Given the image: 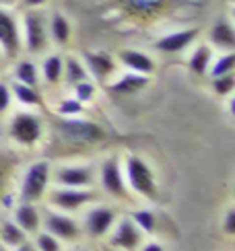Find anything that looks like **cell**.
I'll use <instances>...</instances> for the list:
<instances>
[{
  "label": "cell",
  "instance_id": "cell-1",
  "mask_svg": "<svg viewBox=\"0 0 235 251\" xmlns=\"http://www.w3.org/2000/svg\"><path fill=\"white\" fill-rule=\"evenodd\" d=\"M58 134L64 142L72 146H95L108 136L99 124L77 118H62L58 122Z\"/></svg>",
  "mask_w": 235,
  "mask_h": 251
},
{
  "label": "cell",
  "instance_id": "cell-2",
  "mask_svg": "<svg viewBox=\"0 0 235 251\" xmlns=\"http://www.w3.org/2000/svg\"><path fill=\"white\" fill-rule=\"evenodd\" d=\"M126 185L132 192L141 194L148 200H155L159 190H157V177L153 169L148 167L141 156H128L126 159Z\"/></svg>",
  "mask_w": 235,
  "mask_h": 251
},
{
  "label": "cell",
  "instance_id": "cell-3",
  "mask_svg": "<svg viewBox=\"0 0 235 251\" xmlns=\"http://www.w3.org/2000/svg\"><path fill=\"white\" fill-rule=\"evenodd\" d=\"M50 183V165L48 161L33 163L27 169L23 177V185H21V202L35 204L44 198Z\"/></svg>",
  "mask_w": 235,
  "mask_h": 251
},
{
  "label": "cell",
  "instance_id": "cell-4",
  "mask_svg": "<svg viewBox=\"0 0 235 251\" xmlns=\"http://www.w3.org/2000/svg\"><path fill=\"white\" fill-rule=\"evenodd\" d=\"M8 132H10V138L17 144L33 146L41 140V136H44V124H41V120L37 116H33V113L21 111L10 120Z\"/></svg>",
  "mask_w": 235,
  "mask_h": 251
},
{
  "label": "cell",
  "instance_id": "cell-5",
  "mask_svg": "<svg viewBox=\"0 0 235 251\" xmlns=\"http://www.w3.org/2000/svg\"><path fill=\"white\" fill-rule=\"evenodd\" d=\"M25 44L31 54H41L48 46V27L44 15L27 13L25 15Z\"/></svg>",
  "mask_w": 235,
  "mask_h": 251
},
{
  "label": "cell",
  "instance_id": "cell-6",
  "mask_svg": "<svg viewBox=\"0 0 235 251\" xmlns=\"http://www.w3.org/2000/svg\"><path fill=\"white\" fill-rule=\"evenodd\" d=\"M143 241V231L134 225L132 218H124L116 225L112 239H110V245L114 249H120V251H134Z\"/></svg>",
  "mask_w": 235,
  "mask_h": 251
},
{
  "label": "cell",
  "instance_id": "cell-7",
  "mask_svg": "<svg viewBox=\"0 0 235 251\" xmlns=\"http://www.w3.org/2000/svg\"><path fill=\"white\" fill-rule=\"evenodd\" d=\"M101 185L103 190L116 198H128V185L124 179V173L120 169V163L116 159H108L101 167Z\"/></svg>",
  "mask_w": 235,
  "mask_h": 251
},
{
  "label": "cell",
  "instance_id": "cell-8",
  "mask_svg": "<svg viewBox=\"0 0 235 251\" xmlns=\"http://www.w3.org/2000/svg\"><path fill=\"white\" fill-rule=\"evenodd\" d=\"M0 46L6 51V56H17L21 50V33L15 17L0 8Z\"/></svg>",
  "mask_w": 235,
  "mask_h": 251
},
{
  "label": "cell",
  "instance_id": "cell-9",
  "mask_svg": "<svg viewBox=\"0 0 235 251\" xmlns=\"http://www.w3.org/2000/svg\"><path fill=\"white\" fill-rule=\"evenodd\" d=\"M116 225V214L108 206H97L85 216V228L91 237H105Z\"/></svg>",
  "mask_w": 235,
  "mask_h": 251
},
{
  "label": "cell",
  "instance_id": "cell-10",
  "mask_svg": "<svg viewBox=\"0 0 235 251\" xmlns=\"http://www.w3.org/2000/svg\"><path fill=\"white\" fill-rule=\"evenodd\" d=\"M93 200V194L85 187H62L52 194V204L62 208V210H79L81 206L89 204Z\"/></svg>",
  "mask_w": 235,
  "mask_h": 251
},
{
  "label": "cell",
  "instance_id": "cell-11",
  "mask_svg": "<svg viewBox=\"0 0 235 251\" xmlns=\"http://www.w3.org/2000/svg\"><path fill=\"white\" fill-rule=\"evenodd\" d=\"M46 231L50 235H54L58 241H74V239H79V235H81L79 225L74 223L70 216L54 214V212H50L46 216Z\"/></svg>",
  "mask_w": 235,
  "mask_h": 251
},
{
  "label": "cell",
  "instance_id": "cell-12",
  "mask_svg": "<svg viewBox=\"0 0 235 251\" xmlns=\"http://www.w3.org/2000/svg\"><path fill=\"white\" fill-rule=\"evenodd\" d=\"M198 35V29L192 27V29H181V31H174V33H167L161 39H157L155 48L163 54H177V51L186 50L192 41L196 39Z\"/></svg>",
  "mask_w": 235,
  "mask_h": 251
},
{
  "label": "cell",
  "instance_id": "cell-13",
  "mask_svg": "<svg viewBox=\"0 0 235 251\" xmlns=\"http://www.w3.org/2000/svg\"><path fill=\"white\" fill-rule=\"evenodd\" d=\"M56 181L62 187H89L93 183L91 167H62L56 171Z\"/></svg>",
  "mask_w": 235,
  "mask_h": 251
},
{
  "label": "cell",
  "instance_id": "cell-14",
  "mask_svg": "<svg viewBox=\"0 0 235 251\" xmlns=\"http://www.w3.org/2000/svg\"><path fill=\"white\" fill-rule=\"evenodd\" d=\"M169 0H122V6L128 15L136 19H153L159 17L167 8Z\"/></svg>",
  "mask_w": 235,
  "mask_h": 251
},
{
  "label": "cell",
  "instance_id": "cell-15",
  "mask_svg": "<svg viewBox=\"0 0 235 251\" xmlns=\"http://www.w3.org/2000/svg\"><path fill=\"white\" fill-rule=\"evenodd\" d=\"M85 64H87L85 66L87 72H91V75L99 80H105L116 72L114 58L110 54H103V51H87V54H85Z\"/></svg>",
  "mask_w": 235,
  "mask_h": 251
},
{
  "label": "cell",
  "instance_id": "cell-16",
  "mask_svg": "<svg viewBox=\"0 0 235 251\" xmlns=\"http://www.w3.org/2000/svg\"><path fill=\"white\" fill-rule=\"evenodd\" d=\"M120 60L130 72H138V75H147V76L155 72V62L138 50H124L120 54Z\"/></svg>",
  "mask_w": 235,
  "mask_h": 251
},
{
  "label": "cell",
  "instance_id": "cell-17",
  "mask_svg": "<svg viewBox=\"0 0 235 251\" xmlns=\"http://www.w3.org/2000/svg\"><path fill=\"white\" fill-rule=\"evenodd\" d=\"M210 41L221 50L233 51L235 48V29L227 19H219L210 29Z\"/></svg>",
  "mask_w": 235,
  "mask_h": 251
},
{
  "label": "cell",
  "instance_id": "cell-18",
  "mask_svg": "<svg viewBox=\"0 0 235 251\" xmlns=\"http://www.w3.org/2000/svg\"><path fill=\"white\" fill-rule=\"evenodd\" d=\"M15 223H17L21 228H23L27 235L37 233L39 223H41L37 208H35L33 204H29V202H23L21 206H17V210H15Z\"/></svg>",
  "mask_w": 235,
  "mask_h": 251
},
{
  "label": "cell",
  "instance_id": "cell-19",
  "mask_svg": "<svg viewBox=\"0 0 235 251\" xmlns=\"http://www.w3.org/2000/svg\"><path fill=\"white\" fill-rule=\"evenodd\" d=\"M148 85V76L147 75H138V72H128L118 82L112 85V93L116 95H132V93L141 91Z\"/></svg>",
  "mask_w": 235,
  "mask_h": 251
},
{
  "label": "cell",
  "instance_id": "cell-20",
  "mask_svg": "<svg viewBox=\"0 0 235 251\" xmlns=\"http://www.w3.org/2000/svg\"><path fill=\"white\" fill-rule=\"evenodd\" d=\"M10 93H13V97L21 103V105H29V107H39L41 103V95L37 87H29V85H23V82L15 80L13 87H10Z\"/></svg>",
  "mask_w": 235,
  "mask_h": 251
},
{
  "label": "cell",
  "instance_id": "cell-21",
  "mask_svg": "<svg viewBox=\"0 0 235 251\" xmlns=\"http://www.w3.org/2000/svg\"><path fill=\"white\" fill-rule=\"evenodd\" d=\"M0 241H2L4 247H17L27 241V233L15 221H6L0 226Z\"/></svg>",
  "mask_w": 235,
  "mask_h": 251
},
{
  "label": "cell",
  "instance_id": "cell-22",
  "mask_svg": "<svg viewBox=\"0 0 235 251\" xmlns=\"http://www.w3.org/2000/svg\"><path fill=\"white\" fill-rule=\"evenodd\" d=\"M50 35L60 46H66L68 41H70L72 27H70L68 19L64 17V15H54V17H52V21H50Z\"/></svg>",
  "mask_w": 235,
  "mask_h": 251
},
{
  "label": "cell",
  "instance_id": "cell-23",
  "mask_svg": "<svg viewBox=\"0 0 235 251\" xmlns=\"http://www.w3.org/2000/svg\"><path fill=\"white\" fill-rule=\"evenodd\" d=\"M210 64H212V51H210V48L208 46L196 48V51L190 58V70L194 72V75L202 76V75H206V72H208Z\"/></svg>",
  "mask_w": 235,
  "mask_h": 251
},
{
  "label": "cell",
  "instance_id": "cell-24",
  "mask_svg": "<svg viewBox=\"0 0 235 251\" xmlns=\"http://www.w3.org/2000/svg\"><path fill=\"white\" fill-rule=\"evenodd\" d=\"M62 76L66 78V82H68V85H72V87L77 85V82L89 78L87 68H85V64L81 60H77V58H68L66 62H64V75Z\"/></svg>",
  "mask_w": 235,
  "mask_h": 251
},
{
  "label": "cell",
  "instance_id": "cell-25",
  "mask_svg": "<svg viewBox=\"0 0 235 251\" xmlns=\"http://www.w3.org/2000/svg\"><path fill=\"white\" fill-rule=\"evenodd\" d=\"M62 75H64V60L60 56H48L46 62H44V78H46V82L56 85V82H60Z\"/></svg>",
  "mask_w": 235,
  "mask_h": 251
},
{
  "label": "cell",
  "instance_id": "cell-26",
  "mask_svg": "<svg viewBox=\"0 0 235 251\" xmlns=\"http://www.w3.org/2000/svg\"><path fill=\"white\" fill-rule=\"evenodd\" d=\"M15 78L19 82H23V85L37 87V68H35V64L29 62V60H21L15 66Z\"/></svg>",
  "mask_w": 235,
  "mask_h": 251
},
{
  "label": "cell",
  "instance_id": "cell-27",
  "mask_svg": "<svg viewBox=\"0 0 235 251\" xmlns=\"http://www.w3.org/2000/svg\"><path fill=\"white\" fill-rule=\"evenodd\" d=\"M235 68V54L233 51H227L225 56H221L215 64H210L208 72L212 75V78L215 76H221V75H229V72H233Z\"/></svg>",
  "mask_w": 235,
  "mask_h": 251
},
{
  "label": "cell",
  "instance_id": "cell-28",
  "mask_svg": "<svg viewBox=\"0 0 235 251\" xmlns=\"http://www.w3.org/2000/svg\"><path fill=\"white\" fill-rule=\"evenodd\" d=\"M132 221L143 233H153L157 228V218H155L153 210H138L132 214Z\"/></svg>",
  "mask_w": 235,
  "mask_h": 251
},
{
  "label": "cell",
  "instance_id": "cell-29",
  "mask_svg": "<svg viewBox=\"0 0 235 251\" xmlns=\"http://www.w3.org/2000/svg\"><path fill=\"white\" fill-rule=\"evenodd\" d=\"M233 89H235V76H233V72H229V75H221V76H215V78H212V91H215L219 97L231 95Z\"/></svg>",
  "mask_w": 235,
  "mask_h": 251
},
{
  "label": "cell",
  "instance_id": "cell-30",
  "mask_svg": "<svg viewBox=\"0 0 235 251\" xmlns=\"http://www.w3.org/2000/svg\"><path fill=\"white\" fill-rule=\"evenodd\" d=\"M95 95V85L87 78V80H81L74 85V99H79L81 103H87L91 101Z\"/></svg>",
  "mask_w": 235,
  "mask_h": 251
},
{
  "label": "cell",
  "instance_id": "cell-31",
  "mask_svg": "<svg viewBox=\"0 0 235 251\" xmlns=\"http://www.w3.org/2000/svg\"><path fill=\"white\" fill-rule=\"evenodd\" d=\"M83 111V103L79 99H64L60 105H58V113L62 118H74V116H79V113Z\"/></svg>",
  "mask_w": 235,
  "mask_h": 251
},
{
  "label": "cell",
  "instance_id": "cell-32",
  "mask_svg": "<svg viewBox=\"0 0 235 251\" xmlns=\"http://www.w3.org/2000/svg\"><path fill=\"white\" fill-rule=\"evenodd\" d=\"M37 251H62V245H60V241L54 237V235H50L48 231L46 233H41L39 237H37Z\"/></svg>",
  "mask_w": 235,
  "mask_h": 251
},
{
  "label": "cell",
  "instance_id": "cell-33",
  "mask_svg": "<svg viewBox=\"0 0 235 251\" xmlns=\"http://www.w3.org/2000/svg\"><path fill=\"white\" fill-rule=\"evenodd\" d=\"M10 101H13V93H10V87L0 82V113L6 111L10 107Z\"/></svg>",
  "mask_w": 235,
  "mask_h": 251
},
{
  "label": "cell",
  "instance_id": "cell-34",
  "mask_svg": "<svg viewBox=\"0 0 235 251\" xmlns=\"http://www.w3.org/2000/svg\"><path fill=\"white\" fill-rule=\"evenodd\" d=\"M223 228L227 235H235V208H229L225 212V221H223Z\"/></svg>",
  "mask_w": 235,
  "mask_h": 251
},
{
  "label": "cell",
  "instance_id": "cell-35",
  "mask_svg": "<svg viewBox=\"0 0 235 251\" xmlns=\"http://www.w3.org/2000/svg\"><path fill=\"white\" fill-rule=\"evenodd\" d=\"M141 251H165L163 247H161V243H157V241H151V243H147Z\"/></svg>",
  "mask_w": 235,
  "mask_h": 251
},
{
  "label": "cell",
  "instance_id": "cell-36",
  "mask_svg": "<svg viewBox=\"0 0 235 251\" xmlns=\"http://www.w3.org/2000/svg\"><path fill=\"white\" fill-rule=\"evenodd\" d=\"M4 185H6V171H4V167L0 165V196L4 192Z\"/></svg>",
  "mask_w": 235,
  "mask_h": 251
},
{
  "label": "cell",
  "instance_id": "cell-37",
  "mask_svg": "<svg viewBox=\"0 0 235 251\" xmlns=\"http://www.w3.org/2000/svg\"><path fill=\"white\" fill-rule=\"evenodd\" d=\"M15 251H37V249H35L33 245H31V243H27V241H25V243L17 245V247H15Z\"/></svg>",
  "mask_w": 235,
  "mask_h": 251
},
{
  "label": "cell",
  "instance_id": "cell-38",
  "mask_svg": "<svg viewBox=\"0 0 235 251\" xmlns=\"http://www.w3.org/2000/svg\"><path fill=\"white\" fill-rule=\"evenodd\" d=\"M23 2L29 6V8H37L41 4H46V0H23Z\"/></svg>",
  "mask_w": 235,
  "mask_h": 251
},
{
  "label": "cell",
  "instance_id": "cell-39",
  "mask_svg": "<svg viewBox=\"0 0 235 251\" xmlns=\"http://www.w3.org/2000/svg\"><path fill=\"white\" fill-rule=\"evenodd\" d=\"M0 2H4V4H13V2H17V0H0Z\"/></svg>",
  "mask_w": 235,
  "mask_h": 251
},
{
  "label": "cell",
  "instance_id": "cell-40",
  "mask_svg": "<svg viewBox=\"0 0 235 251\" xmlns=\"http://www.w3.org/2000/svg\"><path fill=\"white\" fill-rule=\"evenodd\" d=\"M0 251H8V249H6L4 245H0Z\"/></svg>",
  "mask_w": 235,
  "mask_h": 251
},
{
  "label": "cell",
  "instance_id": "cell-41",
  "mask_svg": "<svg viewBox=\"0 0 235 251\" xmlns=\"http://www.w3.org/2000/svg\"><path fill=\"white\" fill-rule=\"evenodd\" d=\"M108 251H114V249H108Z\"/></svg>",
  "mask_w": 235,
  "mask_h": 251
}]
</instances>
